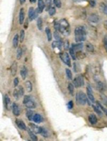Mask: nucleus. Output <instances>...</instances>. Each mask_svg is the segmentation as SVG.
<instances>
[{"label":"nucleus","mask_w":107,"mask_h":141,"mask_svg":"<svg viewBox=\"0 0 107 141\" xmlns=\"http://www.w3.org/2000/svg\"><path fill=\"white\" fill-rule=\"evenodd\" d=\"M88 101V96L82 92H78L76 94V102L79 105H86Z\"/></svg>","instance_id":"20e7f679"},{"label":"nucleus","mask_w":107,"mask_h":141,"mask_svg":"<svg viewBox=\"0 0 107 141\" xmlns=\"http://www.w3.org/2000/svg\"><path fill=\"white\" fill-rule=\"evenodd\" d=\"M25 1L26 0H19V2H20L21 5H22V4H24V3H25Z\"/></svg>","instance_id":"603ef678"},{"label":"nucleus","mask_w":107,"mask_h":141,"mask_svg":"<svg viewBox=\"0 0 107 141\" xmlns=\"http://www.w3.org/2000/svg\"><path fill=\"white\" fill-rule=\"evenodd\" d=\"M70 54H71L72 60H76V51L72 49V48H70Z\"/></svg>","instance_id":"2f4dec72"},{"label":"nucleus","mask_w":107,"mask_h":141,"mask_svg":"<svg viewBox=\"0 0 107 141\" xmlns=\"http://www.w3.org/2000/svg\"><path fill=\"white\" fill-rule=\"evenodd\" d=\"M28 135H29V136H30L31 140H33V141L38 140V137H37V136H36L35 132H33L31 129H28Z\"/></svg>","instance_id":"f3484780"},{"label":"nucleus","mask_w":107,"mask_h":141,"mask_svg":"<svg viewBox=\"0 0 107 141\" xmlns=\"http://www.w3.org/2000/svg\"><path fill=\"white\" fill-rule=\"evenodd\" d=\"M4 104H5V107L6 108L7 110H9L10 108V99H9V97H8V95L7 94H5L4 95Z\"/></svg>","instance_id":"ddd939ff"},{"label":"nucleus","mask_w":107,"mask_h":141,"mask_svg":"<svg viewBox=\"0 0 107 141\" xmlns=\"http://www.w3.org/2000/svg\"><path fill=\"white\" fill-rule=\"evenodd\" d=\"M45 4H46V7L47 9L49 10L51 7V4H52V0H46L45 1Z\"/></svg>","instance_id":"c9c22d12"},{"label":"nucleus","mask_w":107,"mask_h":141,"mask_svg":"<svg viewBox=\"0 0 107 141\" xmlns=\"http://www.w3.org/2000/svg\"><path fill=\"white\" fill-rule=\"evenodd\" d=\"M100 98H101V100H102V105L107 106V96L106 95H104L103 94H100Z\"/></svg>","instance_id":"393cba45"},{"label":"nucleus","mask_w":107,"mask_h":141,"mask_svg":"<svg viewBox=\"0 0 107 141\" xmlns=\"http://www.w3.org/2000/svg\"><path fill=\"white\" fill-rule=\"evenodd\" d=\"M48 11H49V14H50L51 16L55 15V13H56V9H55V7H52V6H51V8H50Z\"/></svg>","instance_id":"e433bc0d"},{"label":"nucleus","mask_w":107,"mask_h":141,"mask_svg":"<svg viewBox=\"0 0 107 141\" xmlns=\"http://www.w3.org/2000/svg\"><path fill=\"white\" fill-rule=\"evenodd\" d=\"M54 38L57 41H61V37H60V34L58 33V31L54 32Z\"/></svg>","instance_id":"ea45409f"},{"label":"nucleus","mask_w":107,"mask_h":141,"mask_svg":"<svg viewBox=\"0 0 107 141\" xmlns=\"http://www.w3.org/2000/svg\"><path fill=\"white\" fill-rule=\"evenodd\" d=\"M73 84L75 87H82L83 85V78H82L81 75H78L74 78L73 81Z\"/></svg>","instance_id":"423d86ee"},{"label":"nucleus","mask_w":107,"mask_h":141,"mask_svg":"<svg viewBox=\"0 0 107 141\" xmlns=\"http://www.w3.org/2000/svg\"><path fill=\"white\" fill-rule=\"evenodd\" d=\"M37 24H38L39 29V30H42V19H41V17H39V18H38Z\"/></svg>","instance_id":"72a5a7b5"},{"label":"nucleus","mask_w":107,"mask_h":141,"mask_svg":"<svg viewBox=\"0 0 107 141\" xmlns=\"http://www.w3.org/2000/svg\"><path fill=\"white\" fill-rule=\"evenodd\" d=\"M88 20L90 21L91 23H98L99 22V20H100V17H99V16L97 15V14H91L90 16H89V17H88Z\"/></svg>","instance_id":"1a4fd4ad"},{"label":"nucleus","mask_w":107,"mask_h":141,"mask_svg":"<svg viewBox=\"0 0 107 141\" xmlns=\"http://www.w3.org/2000/svg\"><path fill=\"white\" fill-rule=\"evenodd\" d=\"M53 2H54L55 6H56V7H58V8H61V0H53Z\"/></svg>","instance_id":"4c0bfd02"},{"label":"nucleus","mask_w":107,"mask_h":141,"mask_svg":"<svg viewBox=\"0 0 107 141\" xmlns=\"http://www.w3.org/2000/svg\"><path fill=\"white\" fill-rule=\"evenodd\" d=\"M89 122L92 125H95L97 123V117L95 115H89Z\"/></svg>","instance_id":"aec40b11"},{"label":"nucleus","mask_w":107,"mask_h":141,"mask_svg":"<svg viewBox=\"0 0 107 141\" xmlns=\"http://www.w3.org/2000/svg\"><path fill=\"white\" fill-rule=\"evenodd\" d=\"M73 67H74L75 72H80V71H81V67L79 66V64H78V63H74V64H73Z\"/></svg>","instance_id":"79ce46f5"},{"label":"nucleus","mask_w":107,"mask_h":141,"mask_svg":"<svg viewBox=\"0 0 107 141\" xmlns=\"http://www.w3.org/2000/svg\"><path fill=\"white\" fill-rule=\"evenodd\" d=\"M33 121H34L35 123H37V124H39V123H41V122L43 121V117H42L39 114H35V115H34V117H33Z\"/></svg>","instance_id":"2eb2a0df"},{"label":"nucleus","mask_w":107,"mask_h":141,"mask_svg":"<svg viewBox=\"0 0 107 141\" xmlns=\"http://www.w3.org/2000/svg\"><path fill=\"white\" fill-rule=\"evenodd\" d=\"M17 62H14L11 66V74L12 75H15L17 73Z\"/></svg>","instance_id":"a878e982"},{"label":"nucleus","mask_w":107,"mask_h":141,"mask_svg":"<svg viewBox=\"0 0 107 141\" xmlns=\"http://www.w3.org/2000/svg\"><path fill=\"white\" fill-rule=\"evenodd\" d=\"M23 103L26 105V107L28 109H33V108H36V106H37L35 100L33 99L32 96H30V95H26L24 97V100H23Z\"/></svg>","instance_id":"7ed1b4c3"},{"label":"nucleus","mask_w":107,"mask_h":141,"mask_svg":"<svg viewBox=\"0 0 107 141\" xmlns=\"http://www.w3.org/2000/svg\"><path fill=\"white\" fill-rule=\"evenodd\" d=\"M30 2H31V3H35L36 0H30Z\"/></svg>","instance_id":"864d4df0"},{"label":"nucleus","mask_w":107,"mask_h":141,"mask_svg":"<svg viewBox=\"0 0 107 141\" xmlns=\"http://www.w3.org/2000/svg\"><path fill=\"white\" fill-rule=\"evenodd\" d=\"M19 41H20V40H19V36H18V35H15L14 39H13V47L14 48L17 47L18 42Z\"/></svg>","instance_id":"5701e85b"},{"label":"nucleus","mask_w":107,"mask_h":141,"mask_svg":"<svg viewBox=\"0 0 107 141\" xmlns=\"http://www.w3.org/2000/svg\"><path fill=\"white\" fill-rule=\"evenodd\" d=\"M75 33V40L76 42H82L86 39V29L82 26L77 27L74 30Z\"/></svg>","instance_id":"f257e3e1"},{"label":"nucleus","mask_w":107,"mask_h":141,"mask_svg":"<svg viewBox=\"0 0 107 141\" xmlns=\"http://www.w3.org/2000/svg\"><path fill=\"white\" fill-rule=\"evenodd\" d=\"M106 15H107V14H106Z\"/></svg>","instance_id":"6e6d98bb"},{"label":"nucleus","mask_w":107,"mask_h":141,"mask_svg":"<svg viewBox=\"0 0 107 141\" xmlns=\"http://www.w3.org/2000/svg\"><path fill=\"white\" fill-rule=\"evenodd\" d=\"M72 107H73V102H72V101H70V102L68 103V108H69V109H72Z\"/></svg>","instance_id":"49530a36"},{"label":"nucleus","mask_w":107,"mask_h":141,"mask_svg":"<svg viewBox=\"0 0 107 141\" xmlns=\"http://www.w3.org/2000/svg\"><path fill=\"white\" fill-rule=\"evenodd\" d=\"M22 55H23V50H22L21 48H19V49L17 50V60L21 59Z\"/></svg>","instance_id":"473e14b6"},{"label":"nucleus","mask_w":107,"mask_h":141,"mask_svg":"<svg viewBox=\"0 0 107 141\" xmlns=\"http://www.w3.org/2000/svg\"><path fill=\"white\" fill-rule=\"evenodd\" d=\"M86 51H89V52H93V51H94V47L92 46V44H91V43H87Z\"/></svg>","instance_id":"cd10ccee"},{"label":"nucleus","mask_w":107,"mask_h":141,"mask_svg":"<svg viewBox=\"0 0 107 141\" xmlns=\"http://www.w3.org/2000/svg\"><path fill=\"white\" fill-rule=\"evenodd\" d=\"M24 16H25L24 9L21 8L20 10H19V17H18V20H19V23H20V24H23V22H24Z\"/></svg>","instance_id":"4be33fe9"},{"label":"nucleus","mask_w":107,"mask_h":141,"mask_svg":"<svg viewBox=\"0 0 107 141\" xmlns=\"http://www.w3.org/2000/svg\"><path fill=\"white\" fill-rule=\"evenodd\" d=\"M87 96L89 100L92 102V103H94V96H93V94H92V90L91 85H87Z\"/></svg>","instance_id":"6e6552de"},{"label":"nucleus","mask_w":107,"mask_h":141,"mask_svg":"<svg viewBox=\"0 0 107 141\" xmlns=\"http://www.w3.org/2000/svg\"><path fill=\"white\" fill-rule=\"evenodd\" d=\"M103 43H104V47H105V49H106V51H107V38H105V39H103Z\"/></svg>","instance_id":"09e8293b"},{"label":"nucleus","mask_w":107,"mask_h":141,"mask_svg":"<svg viewBox=\"0 0 107 141\" xmlns=\"http://www.w3.org/2000/svg\"><path fill=\"white\" fill-rule=\"evenodd\" d=\"M45 6H46V4H45V2L43 1V0H39L38 1V9L39 12H42V11L44 10V8H45Z\"/></svg>","instance_id":"4468645a"},{"label":"nucleus","mask_w":107,"mask_h":141,"mask_svg":"<svg viewBox=\"0 0 107 141\" xmlns=\"http://www.w3.org/2000/svg\"><path fill=\"white\" fill-rule=\"evenodd\" d=\"M29 126L31 127V129H32V131L33 132H35L36 134H40V128L41 127H39V126H38V125H34V124H32V123H30L29 124Z\"/></svg>","instance_id":"dca6fc26"},{"label":"nucleus","mask_w":107,"mask_h":141,"mask_svg":"<svg viewBox=\"0 0 107 141\" xmlns=\"http://www.w3.org/2000/svg\"><path fill=\"white\" fill-rule=\"evenodd\" d=\"M93 109H94V111H95V112H96V113L99 115H102V111H101V110L99 109V108L97 107V105H93Z\"/></svg>","instance_id":"58836bf2"},{"label":"nucleus","mask_w":107,"mask_h":141,"mask_svg":"<svg viewBox=\"0 0 107 141\" xmlns=\"http://www.w3.org/2000/svg\"><path fill=\"white\" fill-rule=\"evenodd\" d=\"M100 10L103 12V13L107 14V5L105 3H101L100 4Z\"/></svg>","instance_id":"b1692460"},{"label":"nucleus","mask_w":107,"mask_h":141,"mask_svg":"<svg viewBox=\"0 0 107 141\" xmlns=\"http://www.w3.org/2000/svg\"><path fill=\"white\" fill-rule=\"evenodd\" d=\"M60 58L61 59V61L63 62L66 64L67 66H71V58L69 56V54L65 51H63V52H61L60 54Z\"/></svg>","instance_id":"39448f33"},{"label":"nucleus","mask_w":107,"mask_h":141,"mask_svg":"<svg viewBox=\"0 0 107 141\" xmlns=\"http://www.w3.org/2000/svg\"><path fill=\"white\" fill-rule=\"evenodd\" d=\"M88 1H89V4H90L91 6H92V7L95 6V5H96V1L95 0H88Z\"/></svg>","instance_id":"c03bdc74"},{"label":"nucleus","mask_w":107,"mask_h":141,"mask_svg":"<svg viewBox=\"0 0 107 141\" xmlns=\"http://www.w3.org/2000/svg\"><path fill=\"white\" fill-rule=\"evenodd\" d=\"M103 24H104V28H105V29L107 30V20L104 21V23H103Z\"/></svg>","instance_id":"8fccbe9b"},{"label":"nucleus","mask_w":107,"mask_h":141,"mask_svg":"<svg viewBox=\"0 0 107 141\" xmlns=\"http://www.w3.org/2000/svg\"><path fill=\"white\" fill-rule=\"evenodd\" d=\"M12 112H13V114H14L16 116H18L21 113L20 106L17 105V104H13V105H12Z\"/></svg>","instance_id":"0eeeda50"},{"label":"nucleus","mask_w":107,"mask_h":141,"mask_svg":"<svg viewBox=\"0 0 107 141\" xmlns=\"http://www.w3.org/2000/svg\"><path fill=\"white\" fill-rule=\"evenodd\" d=\"M24 37H25V32H24V30H21L20 35H19V40H20V42L24 40Z\"/></svg>","instance_id":"a19ab883"},{"label":"nucleus","mask_w":107,"mask_h":141,"mask_svg":"<svg viewBox=\"0 0 107 141\" xmlns=\"http://www.w3.org/2000/svg\"><path fill=\"white\" fill-rule=\"evenodd\" d=\"M106 5H107V2H106Z\"/></svg>","instance_id":"5fc2aeb1"},{"label":"nucleus","mask_w":107,"mask_h":141,"mask_svg":"<svg viewBox=\"0 0 107 141\" xmlns=\"http://www.w3.org/2000/svg\"><path fill=\"white\" fill-rule=\"evenodd\" d=\"M68 90H69L71 95H73V94H74V84H68Z\"/></svg>","instance_id":"c85d7f7f"},{"label":"nucleus","mask_w":107,"mask_h":141,"mask_svg":"<svg viewBox=\"0 0 107 141\" xmlns=\"http://www.w3.org/2000/svg\"><path fill=\"white\" fill-rule=\"evenodd\" d=\"M35 9L33 8V7H30L29 8V10H28V18H29V20H33L34 19V16H35Z\"/></svg>","instance_id":"6ab92c4d"},{"label":"nucleus","mask_w":107,"mask_h":141,"mask_svg":"<svg viewBox=\"0 0 107 141\" xmlns=\"http://www.w3.org/2000/svg\"><path fill=\"white\" fill-rule=\"evenodd\" d=\"M40 134L44 136V137H48V136H49V133H48L47 129H45L44 127H41L40 128Z\"/></svg>","instance_id":"7c9ffc66"},{"label":"nucleus","mask_w":107,"mask_h":141,"mask_svg":"<svg viewBox=\"0 0 107 141\" xmlns=\"http://www.w3.org/2000/svg\"><path fill=\"white\" fill-rule=\"evenodd\" d=\"M71 48L75 51H82V48H83V44H82V42H78L77 44H73Z\"/></svg>","instance_id":"9b49d317"},{"label":"nucleus","mask_w":107,"mask_h":141,"mask_svg":"<svg viewBox=\"0 0 107 141\" xmlns=\"http://www.w3.org/2000/svg\"><path fill=\"white\" fill-rule=\"evenodd\" d=\"M27 73H28V70L26 68V66H23L20 70V75H21V77H22V79H26V77H27Z\"/></svg>","instance_id":"412c9836"},{"label":"nucleus","mask_w":107,"mask_h":141,"mask_svg":"<svg viewBox=\"0 0 107 141\" xmlns=\"http://www.w3.org/2000/svg\"><path fill=\"white\" fill-rule=\"evenodd\" d=\"M65 72H66V75H67V77H68V79H69V80H72V73H71V71H70L69 69H66Z\"/></svg>","instance_id":"f704fd0d"},{"label":"nucleus","mask_w":107,"mask_h":141,"mask_svg":"<svg viewBox=\"0 0 107 141\" xmlns=\"http://www.w3.org/2000/svg\"><path fill=\"white\" fill-rule=\"evenodd\" d=\"M59 23H60V26H59V30H60V32L62 33L63 35H65V36H68L70 34V32H71L69 22L66 19L63 18V19H61V20L59 21Z\"/></svg>","instance_id":"f03ea898"},{"label":"nucleus","mask_w":107,"mask_h":141,"mask_svg":"<svg viewBox=\"0 0 107 141\" xmlns=\"http://www.w3.org/2000/svg\"><path fill=\"white\" fill-rule=\"evenodd\" d=\"M16 124L17 125V126L20 128L21 130H27V126H26L25 123L20 119H17L16 120Z\"/></svg>","instance_id":"f8f14e48"},{"label":"nucleus","mask_w":107,"mask_h":141,"mask_svg":"<svg viewBox=\"0 0 107 141\" xmlns=\"http://www.w3.org/2000/svg\"><path fill=\"white\" fill-rule=\"evenodd\" d=\"M18 93H19V96H23L24 95V89L22 87H19L18 88Z\"/></svg>","instance_id":"a18cd8bd"},{"label":"nucleus","mask_w":107,"mask_h":141,"mask_svg":"<svg viewBox=\"0 0 107 141\" xmlns=\"http://www.w3.org/2000/svg\"><path fill=\"white\" fill-rule=\"evenodd\" d=\"M73 2H82V1H85V0H72Z\"/></svg>","instance_id":"3c124183"},{"label":"nucleus","mask_w":107,"mask_h":141,"mask_svg":"<svg viewBox=\"0 0 107 141\" xmlns=\"http://www.w3.org/2000/svg\"><path fill=\"white\" fill-rule=\"evenodd\" d=\"M14 96H15L16 99H18V97H19V93H18V89H16L15 91H14Z\"/></svg>","instance_id":"37998d69"},{"label":"nucleus","mask_w":107,"mask_h":141,"mask_svg":"<svg viewBox=\"0 0 107 141\" xmlns=\"http://www.w3.org/2000/svg\"><path fill=\"white\" fill-rule=\"evenodd\" d=\"M18 84V78H15L14 79V86H17Z\"/></svg>","instance_id":"de8ad7c7"},{"label":"nucleus","mask_w":107,"mask_h":141,"mask_svg":"<svg viewBox=\"0 0 107 141\" xmlns=\"http://www.w3.org/2000/svg\"><path fill=\"white\" fill-rule=\"evenodd\" d=\"M25 85H26V88H27V91L28 93H30L31 91H32V84H31L29 81H27L25 83Z\"/></svg>","instance_id":"bb28decb"},{"label":"nucleus","mask_w":107,"mask_h":141,"mask_svg":"<svg viewBox=\"0 0 107 141\" xmlns=\"http://www.w3.org/2000/svg\"><path fill=\"white\" fill-rule=\"evenodd\" d=\"M46 34H47V37H48V40L51 41V39H52V33H51V29L49 28H46Z\"/></svg>","instance_id":"c756f323"},{"label":"nucleus","mask_w":107,"mask_h":141,"mask_svg":"<svg viewBox=\"0 0 107 141\" xmlns=\"http://www.w3.org/2000/svg\"><path fill=\"white\" fill-rule=\"evenodd\" d=\"M34 112L32 110H28L27 113H26V116L28 120H33V117H34Z\"/></svg>","instance_id":"a211bd4d"},{"label":"nucleus","mask_w":107,"mask_h":141,"mask_svg":"<svg viewBox=\"0 0 107 141\" xmlns=\"http://www.w3.org/2000/svg\"><path fill=\"white\" fill-rule=\"evenodd\" d=\"M96 87L100 92H103V91L105 90V84H103L102 81L96 80Z\"/></svg>","instance_id":"9d476101"}]
</instances>
